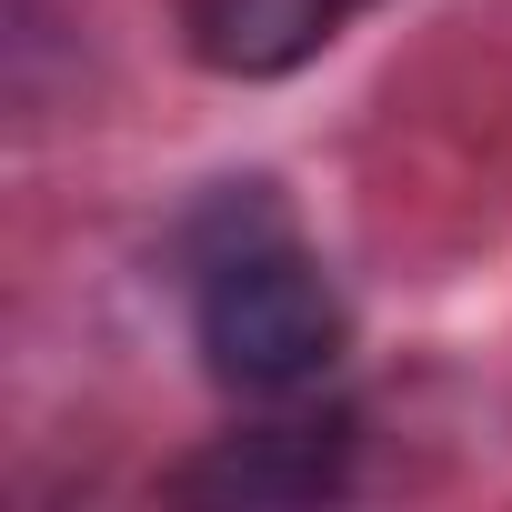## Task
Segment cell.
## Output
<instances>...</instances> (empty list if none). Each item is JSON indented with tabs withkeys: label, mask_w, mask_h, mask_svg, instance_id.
Wrapping results in <instances>:
<instances>
[{
	"label": "cell",
	"mask_w": 512,
	"mask_h": 512,
	"mask_svg": "<svg viewBox=\"0 0 512 512\" xmlns=\"http://www.w3.org/2000/svg\"><path fill=\"white\" fill-rule=\"evenodd\" d=\"M191 332H201V362L211 382H231L241 402H292L312 392L342 342H352V312L332 292V272L292 241H241L221 262H201V302H191Z\"/></svg>",
	"instance_id": "obj_1"
},
{
	"label": "cell",
	"mask_w": 512,
	"mask_h": 512,
	"mask_svg": "<svg viewBox=\"0 0 512 512\" xmlns=\"http://www.w3.org/2000/svg\"><path fill=\"white\" fill-rule=\"evenodd\" d=\"M352 472V422H262V432H231L201 462L171 472V492L191 502H312L342 492Z\"/></svg>",
	"instance_id": "obj_3"
},
{
	"label": "cell",
	"mask_w": 512,
	"mask_h": 512,
	"mask_svg": "<svg viewBox=\"0 0 512 512\" xmlns=\"http://www.w3.org/2000/svg\"><path fill=\"white\" fill-rule=\"evenodd\" d=\"M382 0H181V41L211 81H292Z\"/></svg>",
	"instance_id": "obj_2"
}]
</instances>
